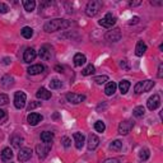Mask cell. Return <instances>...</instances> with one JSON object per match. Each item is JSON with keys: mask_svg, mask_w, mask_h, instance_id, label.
Returning <instances> with one entry per match:
<instances>
[{"mask_svg": "<svg viewBox=\"0 0 163 163\" xmlns=\"http://www.w3.org/2000/svg\"><path fill=\"white\" fill-rule=\"evenodd\" d=\"M71 24L70 21H66V19H63V18H56V19H51L49 22H46L45 23V26H44V29L46 32H56L59 31V29H65V28H68L69 26Z\"/></svg>", "mask_w": 163, "mask_h": 163, "instance_id": "6da1fadb", "label": "cell"}, {"mask_svg": "<svg viewBox=\"0 0 163 163\" xmlns=\"http://www.w3.org/2000/svg\"><path fill=\"white\" fill-rule=\"evenodd\" d=\"M102 7H103V3L101 2V0H90V2L87 4V7H86V14L88 17H96L98 13H99V10L102 9Z\"/></svg>", "mask_w": 163, "mask_h": 163, "instance_id": "7a4b0ae2", "label": "cell"}, {"mask_svg": "<svg viewBox=\"0 0 163 163\" xmlns=\"http://www.w3.org/2000/svg\"><path fill=\"white\" fill-rule=\"evenodd\" d=\"M154 87V82L152 80H144V82H139L135 84L134 87V90L136 94H140V93H144V92H149L150 89Z\"/></svg>", "mask_w": 163, "mask_h": 163, "instance_id": "3957f363", "label": "cell"}, {"mask_svg": "<svg viewBox=\"0 0 163 163\" xmlns=\"http://www.w3.org/2000/svg\"><path fill=\"white\" fill-rule=\"evenodd\" d=\"M26 99H27V96L24 92H15L14 94V106L17 108L22 110L23 107L26 106Z\"/></svg>", "mask_w": 163, "mask_h": 163, "instance_id": "277c9868", "label": "cell"}, {"mask_svg": "<svg viewBox=\"0 0 163 163\" xmlns=\"http://www.w3.org/2000/svg\"><path fill=\"white\" fill-rule=\"evenodd\" d=\"M132 128H134V122L131 120H125V121L120 122V125H119V134H121V135L129 134Z\"/></svg>", "mask_w": 163, "mask_h": 163, "instance_id": "5b68a950", "label": "cell"}, {"mask_svg": "<svg viewBox=\"0 0 163 163\" xmlns=\"http://www.w3.org/2000/svg\"><path fill=\"white\" fill-rule=\"evenodd\" d=\"M115 23H116V18H115L111 13H108L99 21V26L105 27V28H111L112 26H115Z\"/></svg>", "mask_w": 163, "mask_h": 163, "instance_id": "8992f818", "label": "cell"}, {"mask_svg": "<svg viewBox=\"0 0 163 163\" xmlns=\"http://www.w3.org/2000/svg\"><path fill=\"white\" fill-rule=\"evenodd\" d=\"M105 37H106L107 41H110V42H117V41L121 40L122 34H121V31H120L119 28H115V29H112V31H108Z\"/></svg>", "mask_w": 163, "mask_h": 163, "instance_id": "52a82bcc", "label": "cell"}, {"mask_svg": "<svg viewBox=\"0 0 163 163\" xmlns=\"http://www.w3.org/2000/svg\"><path fill=\"white\" fill-rule=\"evenodd\" d=\"M159 105H161V98H159L158 94H153L147 102V106H148V108L150 111H154L155 108H158Z\"/></svg>", "mask_w": 163, "mask_h": 163, "instance_id": "ba28073f", "label": "cell"}, {"mask_svg": "<svg viewBox=\"0 0 163 163\" xmlns=\"http://www.w3.org/2000/svg\"><path fill=\"white\" fill-rule=\"evenodd\" d=\"M38 55L42 60H50L51 56H52V54H51V47L49 45H44V46H41V49L38 51Z\"/></svg>", "mask_w": 163, "mask_h": 163, "instance_id": "9c48e42d", "label": "cell"}, {"mask_svg": "<svg viewBox=\"0 0 163 163\" xmlns=\"http://www.w3.org/2000/svg\"><path fill=\"white\" fill-rule=\"evenodd\" d=\"M51 148V144H38L37 147H36V150H37V154L41 159H44L45 157L47 155V153H49V150Z\"/></svg>", "mask_w": 163, "mask_h": 163, "instance_id": "30bf717a", "label": "cell"}, {"mask_svg": "<svg viewBox=\"0 0 163 163\" xmlns=\"http://www.w3.org/2000/svg\"><path fill=\"white\" fill-rule=\"evenodd\" d=\"M66 99L70 103H74V105H78V103H82V102L86 99L83 94H77V93H68L66 94Z\"/></svg>", "mask_w": 163, "mask_h": 163, "instance_id": "8fae6325", "label": "cell"}, {"mask_svg": "<svg viewBox=\"0 0 163 163\" xmlns=\"http://www.w3.org/2000/svg\"><path fill=\"white\" fill-rule=\"evenodd\" d=\"M42 120H44V117H42V115L37 113V112H31L27 116V121L29 125H32V126H36L38 122H41Z\"/></svg>", "mask_w": 163, "mask_h": 163, "instance_id": "7c38bea8", "label": "cell"}, {"mask_svg": "<svg viewBox=\"0 0 163 163\" xmlns=\"http://www.w3.org/2000/svg\"><path fill=\"white\" fill-rule=\"evenodd\" d=\"M32 157V150L29 148H21L19 153H18V158L21 162H26Z\"/></svg>", "mask_w": 163, "mask_h": 163, "instance_id": "4fadbf2b", "label": "cell"}, {"mask_svg": "<svg viewBox=\"0 0 163 163\" xmlns=\"http://www.w3.org/2000/svg\"><path fill=\"white\" fill-rule=\"evenodd\" d=\"M36 56H37L36 51L32 49V47H29V49H27V50L24 51L23 60H24V63H31V61H33V60L36 59Z\"/></svg>", "mask_w": 163, "mask_h": 163, "instance_id": "5bb4252c", "label": "cell"}, {"mask_svg": "<svg viewBox=\"0 0 163 163\" xmlns=\"http://www.w3.org/2000/svg\"><path fill=\"white\" fill-rule=\"evenodd\" d=\"M98 144H99L98 136L94 135V134H90L89 138H88V149L89 150H94L96 148L98 147Z\"/></svg>", "mask_w": 163, "mask_h": 163, "instance_id": "9a60e30c", "label": "cell"}, {"mask_svg": "<svg viewBox=\"0 0 163 163\" xmlns=\"http://www.w3.org/2000/svg\"><path fill=\"white\" fill-rule=\"evenodd\" d=\"M73 138H74V143H75L77 149H82L84 145V135L82 132H74Z\"/></svg>", "mask_w": 163, "mask_h": 163, "instance_id": "2e32d148", "label": "cell"}, {"mask_svg": "<svg viewBox=\"0 0 163 163\" xmlns=\"http://www.w3.org/2000/svg\"><path fill=\"white\" fill-rule=\"evenodd\" d=\"M44 65H41V64H36V65H32V66H29L28 68V74L29 75H37V74H41L42 71H44Z\"/></svg>", "mask_w": 163, "mask_h": 163, "instance_id": "e0dca14e", "label": "cell"}, {"mask_svg": "<svg viewBox=\"0 0 163 163\" xmlns=\"http://www.w3.org/2000/svg\"><path fill=\"white\" fill-rule=\"evenodd\" d=\"M36 97L40 99H50L51 98V92H49L46 88H40L36 93Z\"/></svg>", "mask_w": 163, "mask_h": 163, "instance_id": "ac0fdd59", "label": "cell"}, {"mask_svg": "<svg viewBox=\"0 0 163 163\" xmlns=\"http://www.w3.org/2000/svg\"><path fill=\"white\" fill-rule=\"evenodd\" d=\"M147 51V45L144 44L143 41H139L136 44V47H135V55L136 56H143L144 54Z\"/></svg>", "mask_w": 163, "mask_h": 163, "instance_id": "d6986e66", "label": "cell"}, {"mask_svg": "<svg viewBox=\"0 0 163 163\" xmlns=\"http://www.w3.org/2000/svg\"><path fill=\"white\" fill-rule=\"evenodd\" d=\"M73 61H74V65L75 66H82L86 64L87 61V57L83 55V54H75L74 55V59H73Z\"/></svg>", "mask_w": 163, "mask_h": 163, "instance_id": "ffe728a7", "label": "cell"}, {"mask_svg": "<svg viewBox=\"0 0 163 163\" xmlns=\"http://www.w3.org/2000/svg\"><path fill=\"white\" fill-rule=\"evenodd\" d=\"M13 84H14V79L11 75H4L2 78V86L4 88H10Z\"/></svg>", "mask_w": 163, "mask_h": 163, "instance_id": "44dd1931", "label": "cell"}, {"mask_svg": "<svg viewBox=\"0 0 163 163\" xmlns=\"http://www.w3.org/2000/svg\"><path fill=\"white\" fill-rule=\"evenodd\" d=\"M41 140L46 143V144H51V142L54 140V134L51 131H44L41 132Z\"/></svg>", "mask_w": 163, "mask_h": 163, "instance_id": "7402d4cb", "label": "cell"}, {"mask_svg": "<svg viewBox=\"0 0 163 163\" xmlns=\"http://www.w3.org/2000/svg\"><path fill=\"white\" fill-rule=\"evenodd\" d=\"M10 143L13 144V147L14 148H21V145L23 144V138L21 135H13L10 138Z\"/></svg>", "mask_w": 163, "mask_h": 163, "instance_id": "603a6c76", "label": "cell"}, {"mask_svg": "<svg viewBox=\"0 0 163 163\" xmlns=\"http://www.w3.org/2000/svg\"><path fill=\"white\" fill-rule=\"evenodd\" d=\"M11 158H13V150L10 148H4L2 152V159L4 162H7V161H10Z\"/></svg>", "mask_w": 163, "mask_h": 163, "instance_id": "cb8c5ba5", "label": "cell"}, {"mask_svg": "<svg viewBox=\"0 0 163 163\" xmlns=\"http://www.w3.org/2000/svg\"><path fill=\"white\" fill-rule=\"evenodd\" d=\"M116 88H117V86H116V83H115V82L107 83V86H106V88H105V93H106L107 96H112L115 92H116Z\"/></svg>", "mask_w": 163, "mask_h": 163, "instance_id": "d4e9b609", "label": "cell"}, {"mask_svg": "<svg viewBox=\"0 0 163 163\" xmlns=\"http://www.w3.org/2000/svg\"><path fill=\"white\" fill-rule=\"evenodd\" d=\"M23 7L27 11H32L36 8V2L34 0H23Z\"/></svg>", "mask_w": 163, "mask_h": 163, "instance_id": "484cf974", "label": "cell"}, {"mask_svg": "<svg viewBox=\"0 0 163 163\" xmlns=\"http://www.w3.org/2000/svg\"><path fill=\"white\" fill-rule=\"evenodd\" d=\"M119 88H120V92H121L122 94L128 93V90H129V88H130V82H129V80H122V82H120Z\"/></svg>", "mask_w": 163, "mask_h": 163, "instance_id": "4316f807", "label": "cell"}, {"mask_svg": "<svg viewBox=\"0 0 163 163\" xmlns=\"http://www.w3.org/2000/svg\"><path fill=\"white\" fill-rule=\"evenodd\" d=\"M21 33H22V36L24 38H31L32 36H33V29L31 27H23Z\"/></svg>", "mask_w": 163, "mask_h": 163, "instance_id": "83f0119b", "label": "cell"}, {"mask_svg": "<svg viewBox=\"0 0 163 163\" xmlns=\"http://www.w3.org/2000/svg\"><path fill=\"white\" fill-rule=\"evenodd\" d=\"M144 113H145V108L143 106H138L134 108V111H132V115H134L135 117H143Z\"/></svg>", "mask_w": 163, "mask_h": 163, "instance_id": "f1b7e54d", "label": "cell"}, {"mask_svg": "<svg viewBox=\"0 0 163 163\" xmlns=\"http://www.w3.org/2000/svg\"><path fill=\"white\" fill-rule=\"evenodd\" d=\"M94 73V66L92 65V64H90V65H88V66H86V68H84L83 70H82V74L83 75H92Z\"/></svg>", "mask_w": 163, "mask_h": 163, "instance_id": "f546056e", "label": "cell"}, {"mask_svg": "<svg viewBox=\"0 0 163 163\" xmlns=\"http://www.w3.org/2000/svg\"><path fill=\"white\" fill-rule=\"evenodd\" d=\"M121 148H122V142H120V140H113L110 144V149H112V150H120Z\"/></svg>", "mask_w": 163, "mask_h": 163, "instance_id": "4dcf8cb0", "label": "cell"}, {"mask_svg": "<svg viewBox=\"0 0 163 163\" xmlns=\"http://www.w3.org/2000/svg\"><path fill=\"white\" fill-rule=\"evenodd\" d=\"M94 129H96V131H98V132H103L106 130V125H105V122H102V121H97L94 124Z\"/></svg>", "mask_w": 163, "mask_h": 163, "instance_id": "1f68e13d", "label": "cell"}, {"mask_svg": "<svg viewBox=\"0 0 163 163\" xmlns=\"http://www.w3.org/2000/svg\"><path fill=\"white\" fill-rule=\"evenodd\" d=\"M139 158H140L142 161H147L149 158V149L144 148L140 150V154H139Z\"/></svg>", "mask_w": 163, "mask_h": 163, "instance_id": "d6a6232c", "label": "cell"}, {"mask_svg": "<svg viewBox=\"0 0 163 163\" xmlns=\"http://www.w3.org/2000/svg\"><path fill=\"white\" fill-rule=\"evenodd\" d=\"M97 84H103L105 82L108 80V77L107 75H99V77H94V79H93Z\"/></svg>", "mask_w": 163, "mask_h": 163, "instance_id": "836d02e7", "label": "cell"}, {"mask_svg": "<svg viewBox=\"0 0 163 163\" xmlns=\"http://www.w3.org/2000/svg\"><path fill=\"white\" fill-rule=\"evenodd\" d=\"M61 82H60L59 79H54V80H51L50 82V88L51 89H57V88H61Z\"/></svg>", "mask_w": 163, "mask_h": 163, "instance_id": "e575fe53", "label": "cell"}, {"mask_svg": "<svg viewBox=\"0 0 163 163\" xmlns=\"http://www.w3.org/2000/svg\"><path fill=\"white\" fill-rule=\"evenodd\" d=\"M9 102V97L7 94H0V106H4Z\"/></svg>", "mask_w": 163, "mask_h": 163, "instance_id": "d590c367", "label": "cell"}, {"mask_svg": "<svg viewBox=\"0 0 163 163\" xmlns=\"http://www.w3.org/2000/svg\"><path fill=\"white\" fill-rule=\"evenodd\" d=\"M120 68H122L124 70H130V65L128 60H121L120 61Z\"/></svg>", "mask_w": 163, "mask_h": 163, "instance_id": "8d00e7d4", "label": "cell"}, {"mask_svg": "<svg viewBox=\"0 0 163 163\" xmlns=\"http://www.w3.org/2000/svg\"><path fill=\"white\" fill-rule=\"evenodd\" d=\"M9 11V7L7 4H4V3H0V13L2 14H5V13H8Z\"/></svg>", "mask_w": 163, "mask_h": 163, "instance_id": "74e56055", "label": "cell"}, {"mask_svg": "<svg viewBox=\"0 0 163 163\" xmlns=\"http://www.w3.org/2000/svg\"><path fill=\"white\" fill-rule=\"evenodd\" d=\"M61 143H63V145H64L65 148H69L70 144H71V140H70L68 136H64V138L61 139Z\"/></svg>", "mask_w": 163, "mask_h": 163, "instance_id": "f35d334b", "label": "cell"}, {"mask_svg": "<svg viewBox=\"0 0 163 163\" xmlns=\"http://www.w3.org/2000/svg\"><path fill=\"white\" fill-rule=\"evenodd\" d=\"M40 106H41V102H31V103L28 105L27 110L31 111V110H33V108H37V107H40Z\"/></svg>", "mask_w": 163, "mask_h": 163, "instance_id": "ab89813d", "label": "cell"}, {"mask_svg": "<svg viewBox=\"0 0 163 163\" xmlns=\"http://www.w3.org/2000/svg\"><path fill=\"white\" fill-rule=\"evenodd\" d=\"M163 77V64H159L158 66V78H162Z\"/></svg>", "mask_w": 163, "mask_h": 163, "instance_id": "60d3db41", "label": "cell"}, {"mask_svg": "<svg viewBox=\"0 0 163 163\" xmlns=\"http://www.w3.org/2000/svg\"><path fill=\"white\" fill-rule=\"evenodd\" d=\"M103 163H120V162H119V159H116V158H108V159H106Z\"/></svg>", "mask_w": 163, "mask_h": 163, "instance_id": "b9f144b4", "label": "cell"}, {"mask_svg": "<svg viewBox=\"0 0 163 163\" xmlns=\"http://www.w3.org/2000/svg\"><path fill=\"white\" fill-rule=\"evenodd\" d=\"M140 4H142V2H130L129 3L130 7H136V5H140Z\"/></svg>", "mask_w": 163, "mask_h": 163, "instance_id": "7bdbcfd3", "label": "cell"}, {"mask_svg": "<svg viewBox=\"0 0 163 163\" xmlns=\"http://www.w3.org/2000/svg\"><path fill=\"white\" fill-rule=\"evenodd\" d=\"M139 22V17H134L131 19V22H130V24H135V23H138Z\"/></svg>", "mask_w": 163, "mask_h": 163, "instance_id": "ee69618b", "label": "cell"}, {"mask_svg": "<svg viewBox=\"0 0 163 163\" xmlns=\"http://www.w3.org/2000/svg\"><path fill=\"white\" fill-rule=\"evenodd\" d=\"M3 63H4L5 65L10 64V57H4V59H3Z\"/></svg>", "mask_w": 163, "mask_h": 163, "instance_id": "f6af8a7d", "label": "cell"}, {"mask_svg": "<svg viewBox=\"0 0 163 163\" xmlns=\"http://www.w3.org/2000/svg\"><path fill=\"white\" fill-rule=\"evenodd\" d=\"M55 70H57L59 73H61V71H63V68H61V66H59V65H57V66H55Z\"/></svg>", "mask_w": 163, "mask_h": 163, "instance_id": "bcb514c9", "label": "cell"}, {"mask_svg": "<svg viewBox=\"0 0 163 163\" xmlns=\"http://www.w3.org/2000/svg\"><path fill=\"white\" fill-rule=\"evenodd\" d=\"M3 117H5V112L3 110H0V120H2Z\"/></svg>", "mask_w": 163, "mask_h": 163, "instance_id": "7dc6e473", "label": "cell"}]
</instances>
